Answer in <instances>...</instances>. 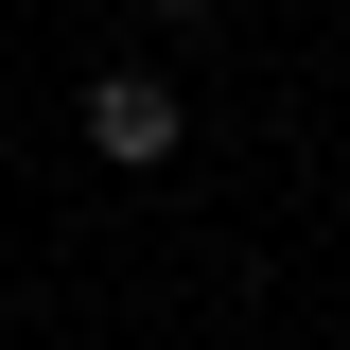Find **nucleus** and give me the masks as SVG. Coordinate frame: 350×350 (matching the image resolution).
Masks as SVG:
<instances>
[{
	"label": "nucleus",
	"mask_w": 350,
	"mask_h": 350,
	"mask_svg": "<svg viewBox=\"0 0 350 350\" xmlns=\"http://www.w3.org/2000/svg\"><path fill=\"white\" fill-rule=\"evenodd\" d=\"M88 140H105L123 175H158V158H175V88H158V70H105V88H88Z\"/></svg>",
	"instance_id": "nucleus-1"
}]
</instances>
